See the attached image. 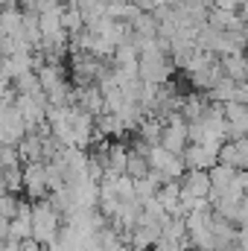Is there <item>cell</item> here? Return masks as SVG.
<instances>
[{
  "instance_id": "8",
  "label": "cell",
  "mask_w": 248,
  "mask_h": 251,
  "mask_svg": "<svg viewBox=\"0 0 248 251\" xmlns=\"http://www.w3.org/2000/svg\"><path fill=\"white\" fill-rule=\"evenodd\" d=\"M187 76H190V82H193V88H196V91H204V94H207V91H210L222 76H225V73H222L219 56H213L207 64H201L198 70H193V73H187Z\"/></svg>"
},
{
  "instance_id": "19",
  "label": "cell",
  "mask_w": 248,
  "mask_h": 251,
  "mask_svg": "<svg viewBox=\"0 0 248 251\" xmlns=\"http://www.w3.org/2000/svg\"><path fill=\"white\" fill-rule=\"evenodd\" d=\"M207 173H210L213 190H222V187H228V184L237 178V173H240V170H234V167H228V164H213Z\"/></svg>"
},
{
  "instance_id": "23",
  "label": "cell",
  "mask_w": 248,
  "mask_h": 251,
  "mask_svg": "<svg viewBox=\"0 0 248 251\" xmlns=\"http://www.w3.org/2000/svg\"><path fill=\"white\" fill-rule=\"evenodd\" d=\"M158 184L149 178V176H143V178H134V199L137 201H146V199H152L155 193H158Z\"/></svg>"
},
{
  "instance_id": "21",
  "label": "cell",
  "mask_w": 248,
  "mask_h": 251,
  "mask_svg": "<svg viewBox=\"0 0 248 251\" xmlns=\"http://www.w3.org/2000/svg\"><path fill=\"white\" fill-rule=\"evenodd\" d=\"M62 24H64V29H67L70 35L82 32V29H85V15H82V9H79V6H64Z\"/></svg>"
},
{
  "instance_id": "27",
  "label": "cell",
  "mask_w": 248,
  "mask_h": 251,
  "mask_svg": "<svg viewBox=\"0 0 248 251\" xmlns=\"http://www.w3.org/2000/svg\"><path fill=\"white\" fill-rule=\"evenodd\" d=\"M213 6H216V9H231V12H240L243 0H213Z\"/></svg>"
},
{
  "instance_id": "1",
  "label": "cell",
  "mask_w": 248,
  "mask_h": 251,
  "mask_svg": "<svg viewBox=\"0 0 248 251\" xmlns=\"http://www.w3.org/2000/svg\"><path fill=\"white\" fill-rule=\"evenodd\" d=\"M62 228V213L50 204V199H35L32 201V240H38L44 249L56 243Z\"/></svg>"
},
{
  "instance_id": "11",
  "label": "cell",
  "mask_w": 248,
  "mask_h": 251,
  "mask_svg": "<svg viewBox=\"0 0 248 251\" xmlns=\"http://www.w3.org/2000/svg\"><path fill=\"white\" fill-rule=\"evenodd\" d=\"M219 64H222V73L234 82H248V56L246 53H225L219 56Z\"/></svg>"
},
{
  "instance_id": "31",
  "label": "cell",
  "mask_w": 248,
  "mask_h": 251,
  "mask_svg": "<svg viewBox=\"0 0 248 251\" xmlns=\"http://www.w3.org/2000/svg\"><path fill=\"white\" fill-rule=\"evenodd\" d=\"M240 15L248 21V0H243V6H240Z\"/></svg>"
},
{
  "instance_id": "10",
  "label": "cell",
  "mask_w": 248,
  "mask_h": 251,
  "mask_svg": "<svg viewBox=\"0 0 248 251\" xmlns=\"http://www.w3.org/2000/svg\"><path fill=\"white\" fill-rule=\"evenodd\" d=\"M9 237L12 240L32 237V204H26V201L18 204V213L12 216V225H9Z\"/></svg>"
},
{
  "instance_id": "26",
  "label": "cell",
  "mask_w": 248,
  "mask_h": 251,
  "mask_svg": "<svg viewBox=\"0 0 248 251\" xmlns=\"http://www.w3.org/2000/svg\"><path fill=\"white\" fill-rule=\"evenodd\" d=\"M18 199H15V193H0V216H6V219H12L15 213H18Z\"/></svg>"
},
{
  "instance_id": "22",
  "label": "cell",
  "mask_w": 248,
  "mask_h": 251,
  "mask_svg": "<svg viewBox=\"0 0 248 251\" xmlns=\"http://www.w3.org/2000/svg\"><path fill=\"white\" fill-rule=\"evenodd\" d=\"M149 170H152V167H149V158H146V155H140V152H134V149H128V164H125V173H128L131 178H143Z\"/></svg>"
},
{
  "instance_id": "15",
  "label": "cell",
  "mask_w": 248,
  "mask_h": 251,
  "mask_svg": "<svg viewBox=\"0 0 248 251\" xmlns=\"http://www.w3.org/2000/svg\"><path fill=\"white\" fill-rule=\"evenodd\" d=\"M155 196H158V201H161L170 213H181V210H178V207H181V181H178V178L167 181Z\"/></svg>"
},
{
  "instance_id": "29",
  "label": "cell",
  "mask_w": 248,
  "mask_h": 251,
  "mask_svg": "<svg viewBox=\"0 0 248 251\" xmlns=\"http://www.w3.org/2000/svg\"><path fill=\"white\" fill-rule=\"evenodd\" d=\"M3 251H24L21 249V240H12V237H9V240L3 243Z\"/></svg>"
},
{
  "instance_id": "13",
  "label": "cell",
  "mask_w": 248,
  "mask_h": 251,
  "mask_svg": "<svg viewBox=\"0 0 248 251\" xmlns=\"http://www.w3.org/2000/svg\"><path fill=\"white\" fill-rule=\"evenodd\" d=\"M18 152H21V161H24V164L44 161V152H41V137H38L35 131H26V134L18 140Z\"/></svg>"
},
{
  "instance_id": "4",
  "label": "cell",
  "mask_w": 248,
  "mask_h": 251,
  "mask_svg": "<svg viewBox=\"0 0 248 251\" xmlns=\"http://www.w3.org/2000/svg\"><path fill=\"white\" fill-rule=\"evenodd\" d=\"M24 190H26V196H29L32 201L50 196V181H47V167H44V161L24 164Z\"/></svg>"
},
{
  "instance_id": "9",
  "label": "cell",
  "mask_w": 248,
  "mask_h": 251,
  "mask_svg": "<svg viewBox=\"0 0 248 251\" xmlns=\"http://www.w3.org/2000/svg\"><path fill=\"white\" fill-rule=\"evenodd\" d=\"M178 181H181V193L198 196V199H207L210 190H213V181H210V173L207 170H187Z\"/></svg>"
},
{
  "instance_id": "7",
  "label": "cell",
  "mask_w": 248,
  "mask_h": 251,
  "mask_svg": "<svg viewBox=\"0 0 248 251\" xmlns=\"http://www.w3.org/2000/svg\"><path fill=\"white\" fill-rule=\"evenodd\" d=\"M26 134V120L21 117V111L12 105L9 111L0 114V140L3 143H18Z\"/></svg>"
},
{
  "instance_id": "12",
  "label": "cell",
  "mask_w": 248,
  "mask_h": 251,
  "mask_svg": "<svg viewBox=\"0 0 248 251\" xmlns=\"http://www.w3.org/2000/svg\"><path fill=\"white\" fill-rule=\"evenodd\" d=\"M125 164H128V146L120 140L108 143V164H105V176H123Z\"/></svg>"
},
{
  "instance_id": "32",
  "label": "cell",
  "mask_w": 248,
  "mask_h": 251,
  "mask_svg": "<svg viewBox=\"0 0 248 251\" xmlns=\"http://www.w3.org/2000/svg\"><path fill=\"white\" fill-rule=\"evenodd\" d=\"M120 251H134V249H131V246H123V249H120Z\"/></svg>"
},
{
  "instance_id": "25",
  "label": "cell",
  "mask_w": 248,
  "mask_h": 251,
  "mask_svg": "<svg viewBox=\"0 0 248 251\" xmlns=\"http://www.w3.org/2000/svg\"><path fill=\"white\" fill-rule=\"evenodd\" d=\"M137 59H140V50L134 44H120L114 50V64H137Z\"/></svg>"
},
{
  "instance_id": "2",
  "label": "cell",
  "mask_w": 248,
  "mask_h": 251,
  "mask_svg": "<svg viewBox=\"0 0 248 251\" xmlns=\"http://www.w3.org/2000/svg\"><path fill=\"white\" fill-rule=\"evenodd\" d=\"M137 70H140V79L143 82H155V85H164L173 79V70L175 62L170 59L167 50L161 47H152V50H143L140 59H137Z\"/></svg>"
},
{
  "instance_id": "3",
  "label": "cell",
  "mask_w": 248,
  "mask_h": 251,
  "mask_svg": "<svg viewBox=\"0 0 248 251\" xmlns=\"http://www.w3.org/2000/svg\"><path fill=\"white\" fill-rule=\"evenodd\" d=\"M149 167H155V170H161V173H167L170 178H181L187 173V164H184V155H175V152H170V149H164L161 143H155L152 149H149Z\"/></svg>"
},
{
  "instance_id": "28",
  "label": "cell",
  "mask_w": 248,
  "mask_h": 251,
  "mask_svg": "<svg viewBox=\"0 0 248 251\" xmlns=\"http://www.w3.org/2000/svg\"><path fill=\"white\" fill-rule=\"evenodd\" d=\"M134 6H137L140 12H155L161 3H158V0H134Z\"/></svg>"
},
{
  "instance_id": "14",
  "label": "cell",
  "mask_w": 248,
  "mask_h": 251,
  "mask_svg": "<svg viewBox=\"0 0 248 251\" xmlns=\"http://www.w3.org/2000/svg\"><path fill=\"white\" fill-rule=\"evenodd\" d=\"M97 128H99V134L102 137H125V123L120 120V114H111V111H102V114H97Z\"/></svg>"
},
{
  "instance_id": "6",
  "label": "cell",
  "mask_w": 248,
  "mask_h": 251,
  "mask_svg": "<svg viewBox=\"0 0 248 251\" xmlns=\"http://www.w3.org/2000/svg\"><path fill=\"white\" fill-rule=\"evenodd\" d=\"M219 164H228L234 170H246L248 167V137L225 140L219 146Z\"/></svg>"
},
{
  "instance_id": "24",
  "label": "cell",
  "mask_w": 248,
  "mask_h": 251,
  "mask_svg": "<svg viewBox=\"0 0 248 251\" xmlns=\"http://www.w3.org/2000/svg\"><path fill=\"white\" fill-rule=\"evenodd\" d=\"M3 181H6V190H9V193H15V190L24 187V170H21V164L3 167Z\"/></svg>"
},
{
  "instance_id": "18",
  "label": "cell",
  "mask_w": 248,
  "mask_h": 251,
  "mask_svg": "<svg viewBox=\"0 0 248 251\" xmlns=\"http://www.w3.org/2000/svg\"><path fill=\"white\" fill-rule=\"evenodd\" d=\"M131 29L137 38H155L158 35V18L152 12H140L134 21H131Z\"/></svg>"
},
{
  "instance_id": "16",
  "label": "cell",
  "mask_w": 248,
  "mask_h": 251,
  "mask_svg": "<svg viewBox=\"0 0 248 251\" xmlns=\"http://www.w3.org/2000/svg\"><path fill=\"white\" fill-rule=\"evenodd\" d=\"M161 131H164V117H158V114L143 117L137 126V137H143L149 143H161Z\"/></svg>"
},
{
  "instance_id": "17",
  "label": "cell",
  "mask_w": 248,
  "mask_h": 251,
  "mask_svg": "<svg viewBox=\"0 0 248 251\" xmlns=\"http://www.w3.org/2000/svg\"><path fill=\"white\" fill-rule=\"evenodd\" d=\"M234 91H237V82H234V79H228V76H222V79L207 91V100H210V102L225 105V102H234Z\"/></svg>"
},
{
  "instance_id": "5",
  "label": "cell",
  "mask_w": 248,
  "mask_h": 251,
  "mask_svg": "<svg viewBox=\"0 0 248 251\" xmlns=\"http://www.w3.org/2000/svg\"><path fill=\"white\" fill-rule=\"evenodd\" d=\"M184 164H187V170H210L213 164H219V146H207V143H187Z\"/></svg>"
},
{
  "instance_id": "30",
  "label": "cell",
  "mask_w": 248,
  "mask_h": 251,
  "mask_svg": "<svg viewBox=\"0 0 248 251\" xmlns=\"http://www.w3.org/2000/svg\"><path fill=\"white\" fill-rule=\"evenodd\" d=\"M18 6H21V9H32V12H35L38 0H18Z\"/></svg>"
},
{
  "instance_id": "20",
  "label": "cell",
  "mask_w": 248,
  "mask_h": 251,
  "mask_svg": "<svg viewBox=\"0 0 248 251\" xmlns=\"http://www.w3.org/2000/svg\"><path fill=\"white\" fill-rule=\"evenodd\" d=\"M210 105V100H204L201 94H190L184 97V105H181V114H184V120H196V117H201V111Z\"/></svg>"
}]
</instances>
